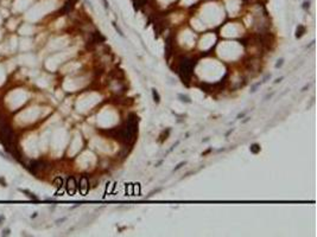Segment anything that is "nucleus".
I'll return each mask as SVG.
<instances>
[{
	"instance_id": "nucleus-15",
	"label": "nucleus",
	"mask_w": 317,
	"mask_h": 237,
	"mask_svg": "<svg viewBox=\"0 0 317 237\" xmlns=\"http://www.w3.org/2000/svg\"><path fill=\"white\" fill-rule=\"evenodd\" d=\"M183 165H184V163H180V164H178L177 166H176V167H175V170H173V171H177V170H180V168H181Z\"/></svg>"
},
{
	"instance_id": "nucleus-8",
	"label": "nucleus",
	"mask_w": 317,
	"mask_h": 237,
	"mask_svg": "<svg viewBox=\"0 0 317 237\" xmlns=\"http://www.w3.org/2000/svg\"><path fill=\"white\" fill-rule=\"evenodd\" d=\"M304 32H305V28L302 26V25H298V28L296 30V37H297V38H300V37L304 35Z\"/></svg>"
},
{
	"instance_id": "nucleus-1",
	"label": "nucleus",
	"mask_w": 317,
	"mask_h": 237,
	"mask_svg": "<svg viewBox=\"0 0 317 237\" xmlns=\"http://www.w3.org/2000/svg\"><path fill=\"white\" fill-rule=\"evenodd\" d=\"M0 141L2 142L7 152H10L17 160H20V154L17 149L13 130L5 118H0Z\"/></svg>"
},
{
	"instance_id": "nucleus-2",
	"label": "nucleus",
	"mask_w": 317,
	"mask_h": 237,
	"mask_svg": "<svg viewBox=\"0 0 317 237\" xmlns=\"http://www.w3.org/2000/svg\"><path fill=\"white\" fill-rule=\"evenodd\" d=\"M194 70V62L189 58H184L180 63V73H181L182 78L185 80L187 82L189 81L192 76Z\"/></svg>"
},
{
	"instance_id": "nucleus-11",
	"label": "nucleus",
	"mask_w": 317,
	"mask_h": 237,
	"mask_svg": "<svg viewBox=\"0 0 317 237\" xmlns=\"http://www.w3.org/2000/svg\"><path fill=\"white\" fill-rule=\"evenodd\" d=\"M25 193H26V196L27 197H30L31 199H33V201H38V197H36V196H33L31 192H27V191H24Z\"/></svg>"
},
{
	"instance_id": "nucleus-16",
	"label": "nucleus",
	"mask_w": 317,
	"mask_h": 237,
	"mask_svg": "<svg viewBox=\"0 0 317 237\" xmlns=\"http://www.w3.org/2000/svg\"><path fill=\"white\" fill-rule=\"evenodd\" d=\"M134 191H136V193H139V184L134 185Z\"/></svg>"
},
{
	"instance_id": "nucleus-4",
	"label": "nucleus",
	"mask_w": 317,
	"mask_h": 237,
	"mask_svg": "<svg viewBox=\"0 0 317 237\" xmlns=\"http://www.w3.org/2000/svg\"><path fill=\"white\" fill-rule=\"evenodd\" d=\"M76 189H77V185H76V180L74 177H70L68 180H67V186H65V190L68 192L69 196H74L75 192H76Z\"/></svg>"
},
{
	"instance_id": "nucleus-17",
	"label": "nucleus",
	"mask_w": 317,
	"mask_h": 237,
	"mask_svg": "<svg viewBox=\"0 0 317 237\" xmlns=\"http://www.w3.org/2000/svg\"><path fill=\"white\" fill-rule=\"evenodd\" d=\"M102 2H103V6H105L106 9H108V2H107V0H102Z\"/></svg>"
},
{
	"instance_id": "nucleus-7",
	"label": "nucleus",
	"mask_w": 317,
	"mask_h": 237,
	"mask_svg": "<svg viewBox=\"0 0 317 237\" xmlns=\"http://www.w3.org/2000/svg\"><path fill=\"white\" fill-rule=\"evenodd\" d=\"M62 185H63V179L61 178V177H57V178H55L54 180V186L57 189V190H60L61 187H62Z\"/></svg>"
},
{
	"instance_id": "nucleus-6",
	"label": "nucleus",
	"mask_w": 317,
	"mask_h": 237,
	"mask_svg": "<svg viewBox=\"0 0 317 237\" xmlns=\"http://www.w3.org/2000/svg\"><path fill=\"white\" fill-rule=\"evenodd\" d=\"M77 2V0H67V2L64 4V6L61 9V14H67L73 9L74 5Z\"/></svg>"
},
{
	"instance_id": "nucleus-3",
	"label": "nucleus",
	"mask_w": 317,
	"mask_h": 237,
	"mask_svg": "<svg viewBox=\"0 0 317 237\" xmlns=\"http://www.w3.org/2000/svg\"><path fill=\"white\" fill-rule=\"evenodd\" d=\"M44 168H45V163H43V161H41V160L31 161V164L29 166L30 172L33 174H36L37 172H39V171H42V170H44Z\"/></svg>"
},
{
	"instance_id": "nucleus-14",
	"label": "nucleus",
	"mask_w": 317,
	"mask_h": 237,
	"mask_svg": "<svg viewBox=\"0 0 317 237\" xmlns=\"http://www.w3.org/2000/svg\"><path fill=\"white\" fill-rule=\"evenodd\" d=\"M283 62H284V59H279V61H278V63L276 64V68H279V66H281V65H283Z\"/></svg>"
},
{
	"instance_id": "nucleus-12",
	"label": "nucleus",
	"mask_w": 317,
	"mask_h": 237,
	"mask_svg": "<svg viewBox=\"0 0 317 237\" xmlns=\"http://www.w3.org/2000/svg\"><path fill=\"white\" fill-rule=\"evenodd\" d=\"M113 26H114V28H115V30H117V32H118V33H119V35H120V36H121V37H124V33H122V31H121V30H120V28H119L118 26H117V24H115V23H113Z\"/></svg>"
},
{
	"instance_id": "nucleus-5",
	"label": "nucleus",
	"mask_w": 317,
	"mask_h": 237,
	"mask_svg": "<svg viewBox=\"0 0 317 237\" xmlns=\"http://www.w3.org/2000/svg\"><path fill=\"white\" fill-rule=\"evenodd\" d=\"M79 189H80V192H81L82 196H86L87 192L89 190V182L86 177H82L81 180H80V185H79Z\"/></svg>"
},
{
	"instance_id": "nucleus-18",
	"label": "nucleus",
	"mask_w": 317,
	"mask_h": 237,
	"mask_svg": "<svg viewBox=\"0 0 317 237\" xmlns=\"http://www.w3.org/2000/svg\"><path fill=\"white\" fill-rule=\"evenodd\" d=\"M281 80H283V77H280V78H277V80L274 81V83H279V82L281 81Z\"/></svg>"
},
{
	"instance_id": "nucleus-9",
	"label": "nucleus",
	"mask_w": 317,
	"mask_h": 237,
	"mask_svg": "<svg viewBox=\"0 0 317 237\" xmlns=\"http://www.w3.org/2000/svg\"><path fill=\"white\" fill-rule=\"evenodd\" d=\"M249 149H251V152H252V153H255V154H257L258 152H260V147H259V145H257V144L252 145Z\"/></svg>"
},
{
	"instance_id": "nucleus-13",
	"label": "nucleus",
	"mask_w": 317,
	"mask_h": 237,
	"mask_svg": "<svg viewBox=\"0 0 317 237\" xmlns=\"http://www.w3.org/2000/svg\"><path fill=\"white\" fill-rule=\"evenodd\" d=\"M178 97H180V99H182V101H185V102L190 103V100H189V97H188V96H183L182 94H180V95H178Z\"/></svg>"
},
{
	"instance_id": "nucleus-10",
	"label": "nucleus",
	"mask_w": 317,
	"mask_h": 237,
	"mask_svg": "<svg viewBox=\"0 0 317 237\" xmlns=\"http://www.w3.org/2000/svg\"><path fill=\"white\" fill-rule=\"evenodd\" d=\"M152 96H153V100H154V102H159L160 101V97H159V94L157 92V90L156 89H152Z\"/></svg>"
}]
</instances>
